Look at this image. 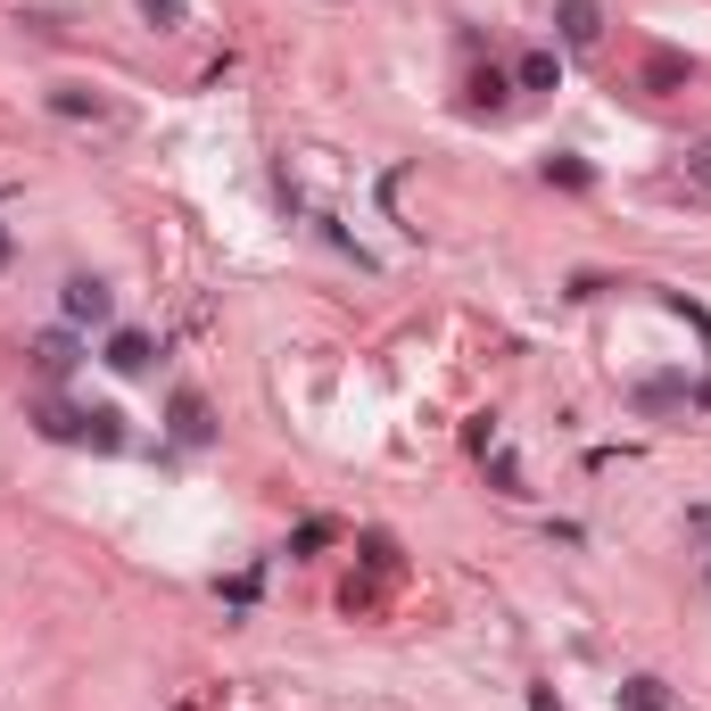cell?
<instances>
[{
    "mask_svg": "<svg viewBox=\"0 0 711 711\" xmlns=\"http://www.w3.org/2000/svg\"><path fill=\"white\" fill-rule=\"evenodd\" d=\"M687 183H695V190H711V141H703V150H687Z\"/></svg>",
    "mask_w": 711,
    "mask_h": 711,
    "instance_id": "7",
    "label": "cell"
},
{
    "mask_svg": "<svg viewBox=\"0 0 711 711\" xmlns=\"http://www.w3.org/2000/svg\"><path fill=\"white\" fill-rule=\"evenodd\" d=\"M150 9H158V18H174V0H150Z\"/></svg>",
    "mask_w": 711,
    "mask_h": 711,
    "instance_id": "8",
    "label": "cell"
},
{
    "mask_svg": "<svg viewBox=\"0 0 711 711\" xmlns=\"http://www.w3.org/2000/svg\"><path fill=\"white\" fill-rule=\"evenodd\" d=\"M0 265H9V224H0Z\"/></svg>",
    "mask_w": 711,
    "mask_h": 711,
    "instance_id": "9",
    "label": "cell"
},
{
    "mask_svg": "<svg viewBox=\"0 0 711 711\" xmlns=\"http://www.w3.org/2000/svg\"><path fill=\"white\" fill-rule=\"evenodd\" d=\"M596 34H604V9H596V0H562V42H580V50H587Z\"/></svg>",
    "mask_w": 711,
    "mask_h": 711,
    "instance_id": "3",
    "label": "cell"
},
{
    "mask_svg": "<svg viewBox=\"0 0 711 711\" xmlns=\"http://www.w3.org/2000/svg\"><path fill=\"white\" fill-rule=\"evenodd\" d=\"M108 315H116L108 281H92V273H75V281H67V323H108Z\"/></svg>",
    "mask_w": 711,
    "mask_h": 711,
    "instance_id": "1",
    "label": "cell"
},
{
    "mask_svg": "<svg viewBox=\"0 0 711 711\" xmlns=\"http://www.w3.org/2000/svg\"><path fill=\"white\" fill-rule=\"evenodd\" d=\"M108 364H116V373H150V339H141V331H116V339H108Z\"/></svg>",
    "mask_w": 711,
    "mask_h": 711,
    "instance_id": "4",
    "label": "cell"
},
{
    "mask_svg": "<svg viewBox=\"0 0 711 711\" xmlns=\"http://www.w3.org/2000/svg\"><path fill=\"white\" fill-rule=\"evenodd\" d=\"M34 364H42V381H67V373H75V339H67V331H42V339H34Z\"/></svg>",
    "mask_w": 711,
    "mask_h": 711,
    "instance_id": "2",
    "label": "cell"
},
{
    "mask_svg": "<svg viewBox=\"0 0 711 711\" xmlns=\"http://www.w3.org/2000/svg\"><path fill=\"white\" fill-rule=\"evenodd\" d=\"M174 431H183V439H207V406H199V397H174Z\"/></svg>",
    "mask_w": 711,
    "mask_h": 711,
    "instance_id": "5",
    "label": "cell"
},
{
    "mask_svg": "<svg viewBox=\"0 0 711 711\" xmlns=\"http://www.w3.org/2000/svg\"><path fill=\"white\" fill-rule=\"evenodd\" d=\"M522 83H529V92H546V83H555V58L529 50V58H522Z\"/></svg>",
    "mask_w": 711,
    "mask_h": 711,
    "instance_id": "6",
    "label": "cell"
}]
</instances>
